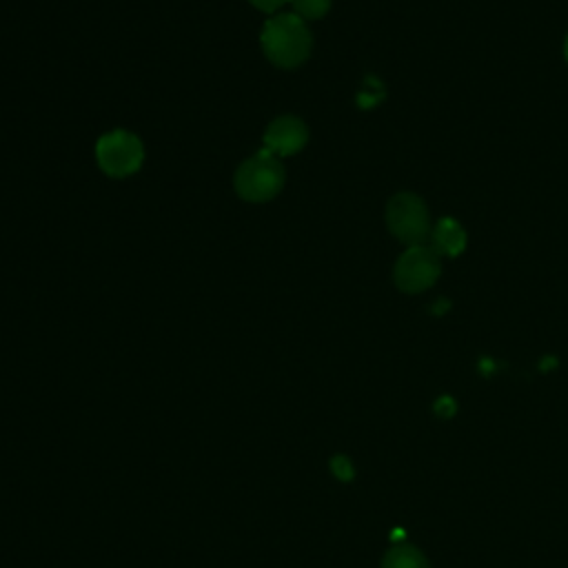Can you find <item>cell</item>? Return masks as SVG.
<instances>
[{
    "label": "cell",
    "mask_w": 568,
    "mask_h": 568,
    "mask_svg": "<svg viewBox=\"0 0 568 568\" xmlns=\"http://www.w3.org/2000/svg\"><path fill=\"white\" fill-rule=\"evenodd\" d=\"M260 44L268 62H273L280 69H295L311 55L313 36L306 22L293 11H288L275 13L264 22Z\"/></svg>",
    "instance_id": "6da1fadb"
},
{
    "label": "cell",
    "mask_w": 568,
    "mask_h": 568,
    "mask_svg": "<svg viewBox=\"0 0 568 568\" xmlns=\"http://www.w3.org/2000/svg\"><path fill=\"white\" fill-rule=\"evenodd\" d=\"M284 180L286 173L282 160L271 151L262 149L235 169L233 186L242 200L260 204L273 200L282 191Z\"/></svg>",
    "instance_id": "7a4b0ae2"
},
{
    "label": "cell",
    "mask_w": 568,
    "mask_h": 568,
    "mask_svg": "<svg viewBox=\"0 0 568 568\" xmlns=\"http://www.w3.org/2000/svg\"><path fill=\"white\" fill-rule=\"evenodd\" d=\"M95 160L109 178H126L140 171L144 162V146L135 133L115 129L95 142Z\"/></svg>",
    "instance_id": "3957f363"
},
{
    "label": "cell",
    "mask_w": 568,
    "mask_h": 568,
    "mask_svg": "<svg viewBox=\"0 0 568 568\" xmlns=\"http://www.w3.org/2000/svg\"><path fill=\"white\" fill-rule=\"evenodd\" d=\"M388 231L406 246L424 244L430 237V217L422 197L415 193H397L386 206Z\"/></svg>",
    "instance_id": "277c9868"
},
{
    "label": "cell",
    "mask_w": 568,
    "mask_h": 568,
    "mask_svg": "<svg viewBox=\"0 0 568 568\" xmlns=\"http://www.w3.org/2000/svg\"><path fill=\"white\" fill-rule=\"evenodd\" d=\"M439 273H442V260L435 253V248L426 244H417V246H408L399 255L393 277L404 293H422L437 282Z\"/></svg>",
    "instance_id": "5b68a950"
},
{
    "label": "cell",
    "mask_w": 568,
    "mask_h": 568,
    "mask_svg": "<svg viewBox=\"0 0 568 568\" xmlns=\"http://www.w3.org/2000/svg\"><path fill=\"white\" fill-rule=\"evenodd\" d=\"M264 149L277 158L300 153L308 142L306 124L295 115H280L264 131Z\"/></svg>",
    "instance_id": "8992f818"
},
{
    "label": "cell",
    "mask_w": 568,
    "mask_h": 568,
    "mask_svg": "<svg viewBox=\"0 0 568 568\" xmlns=\"http://www.w3.org/2000/svg\"><path fill=\"white\" fill-rule=\"evenodd\" d=\"M430 246L439 257H457L466 246V233L453 217H442L430 231Z\"/></svg>",
    "instance_id": "52a82bcc"
},
{
    "label": "cell",
    "mask_w": 568,
    "mask_h": 568,
    "mask_svg": "<svg viewBox=\"0 0 568 568\" xmlns=\"http://www.w3.org/2000/svg\"><path fill=\"white\" fill-rule=\"evenodd\" d=\"M382 568H428V561L417 548L397 546L386 552Z\"/></svg>",
    "instance_id": "ba28073f"
},
{
    "label": "cell",
    "mask_w": 568,
    "mask_h": 568,
    "mask_svg": "<svg viewBox=\"0 0 568 568\" xmlns=\"http://www.w3.org/2000/svg\"><path fill=\"white\" fill-rule=\"evenodd\" d=\"M288 4L302 20H317L331 9V0H288Z\"/></svg>",
    "instance_id": "9c48e42d"
},
{
    "label": "cell",
    "mask_w": 568,
    "mask_h": 568,
    "mask_svg": "<svg viewBox=\"0 0 568 568\" xmlns=\"http://www.w3.org/2000/svg\"><path fill=\"white\" fill-rule=\"evenodd\" d=\"M255 9L264 11V13H275L277 9H282L288 0H248Z\"/></svg>",
    "instance_id": "30bf717a"
},
{
    "label": "cell",
    "mask_w": 568,
    "mask_h": 568,
    "mask_svg": "<svg viewBox=\"0 0 568 568\" xmlns=\"http://www.w3.org/2000/svg\"><path fill=\"white\" fill-rule=\"evenodd\" d=\"M564 55H566V60H568V38H566V44H564Z\"/></svg>",
    "instance_id": "8fae6325"
}]
</instances>
